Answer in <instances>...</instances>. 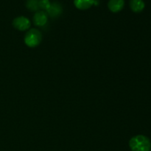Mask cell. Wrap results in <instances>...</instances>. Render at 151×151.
Returning <instances> with one entry per match:
<instances>
[{"instance_id":"6da1fadb","label":"cell","mask_w":151,"mask_h":151,"mask_svg":"<svg viewBox=\"0 0 151 151\" xmlns=\"http://www.w3.org/2000/svg\"><path fill=\"white\" fill-rule=\"evenodd\" d=\"M129 147L132 151H150L151 142L146 136L137 135L130 139Z\"/></svg>"},{"instance_id":"52a82bcc","label":"cell","mask_w":151,"mask_h":151,"mask_svg":"<svg viewBox=\"0 0 151 151\" xmlns=\"http://www.w3.org/2000/svg\"><path fill=\"white\" fill-rule=\"evenodd\" d=\"M145 7L143 0H131L130 1V7L134 13H141Z\"/></svg>"},{"instance_id":"9c48e42d","label":"cell","mask_w":151,"mask_h":151,"mask_svg":"<svg viewBox=\"0 0 151 151\" xmlns=\"http://www.w3.org/2000/svg\"><path fill=\"white\" fill-rule=\"evenodd\" d=\"M26 7L32 11H38L40 9L39 0H27Z\"/></svg>"},{"instance_id":"3957f363","label":"cell","mask_w":151,"mask_h":151,"mask_svg":"<svg viewBox=\"0 0 151 151\" xmlns=\"http://www.w3.org/2000/svg\"><path fill=\"white\" fill-rule=\"evenodd\" d=\"M30 21L25 16H19L13 19V26L19 31H25L30 27Z\"/></svg>"},{"instance_id":"ba28073f","label":"cell","mask_w":151,"mask_h":151,"mask_svg":"<svg viewBox=\"0 0 151 151\" xmlns=\"http://www.w3.org/2000/svg\"><path fill=\"white\" fill-rule=\"evenodd\" d=\"M94 0H74V4L79 10H87L94 4Z\"/></svg>"},{"instance_id":"8992f818","label":"cell","mask_w":151,"mask_h":151,"mask_svg":"<svg viewBox=\"0 0 151 151\" xmlns=\"http://www.w3.org/2000/svg\"><path fill=\"white\" fill-rule=\"evenodd\" d=\"M125 5L124 0H109L108 3L109 9L113 13H117L121 11Z\"/></svg>"},{"instance_id":"5b68a950","label":"cell","mask_w":151,"mask_h":151,"mask_svg":"<svg viewBox=\"0 0 151 151\" xmlns=\"http://www.w3.org/2000/svg\"><path fill=\"white\" fill-rule=\"evenodd\" d=\"M62 10H62L61 5L57 1H54L51 3L50 7L47 10V15H49L51 18H57L61 14Z\"/></svg>"},{"instance_id":"7a4b0ae2","label":"cell","mask_w":151,"mask_h":151,"mask_svg":"<svg viewBox=\"0 0 151 151\" xmlns=\"http://www.w3.org/2000/svg\"><path fill=\"white\" fill-rule=\"evenodd\" d=\"M24 40L27 47L32 48L39 45L42 40V35L38 29L32 28L27 32Z\"/></svg>"},{"instance_id":"30bf717a","label":"cell","mask_w":151,"mask_h":151,"mask_svg":"<svg viewBox=\"0 0 151 151\" xmlns=\"http://www.w3.org/2000/svg\"><path fill=\"white\" fill-rule=\"evenodd\" d=\"M50 4H51V2L50 0H39L40 9L47 10L50 7Z\"/></svg>"},{"instance_id":"277c9868","label":"cell","mask_w":151,"mask_h":151,"mask_svg":"<svg viewBox=\"0 0 151 151\" xmlns=\"http://www.w3.org/2000/svg\"><path fill=\"white\" fill-rule=\"evenodd\" d=\"M48 19V15L46 12L43 10H38L34 14L32 21L35 26L38 27H43L46 24Z\"/></svg>"}]
</instances>
